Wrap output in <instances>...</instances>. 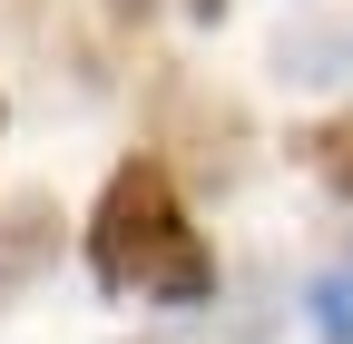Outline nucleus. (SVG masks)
Returning <instances> with one entry per match:
<instances>
[{"instance_id": "nucleus-1", "label": "nucleus", "mask_w": 353, "mask_h": 344, "mask_svg": "<svg viewBox=\"0 0 353 344\" xmlns=\"http://www.w3.org/2000/svg\"><path fill=\"white\" fill-rule=\"evenodd\" d=\"M88 266L108 295H148V305H216V256L187 227V197L157 157H128L99 187L88 217Z\"/></svg>"}, {"instance_id": "nucleus-2", "label": "nucleus", "mask_w": 353, "mask_h": 344, "mask_svg": "<svg viewBox=\"0 0 353 344\" xmlns=\"http://www.w3.org/2000/svg\"><path fill=\"white\" fill-rule=\"evenodd\" d=\"M275 69L294 79V89H343L353 79V20H304L275 39Z\"/></svg>"}, {"instance_id": "nucleus-3", "label": "nucleus", "mask_w": 353, "mask_h": 344, "mask_svg": "<svg viewBox=\"0 0 353 344\" xmlns=\"http://www.w3.org/2000/svg\"><path fill=\"white\" fill-rule=\"evenodd\" d=\"M304 325H314V344H353V266H324L304 285Z\"/></svg>"}, {"instance_id": "nucleus-4", "label": "nucleus", "mask_w": 353, "mask_h": 344, "mask_svg": "<svg viewBox=\"0 0 353 344\" xmlns=\"http://www.w3.org/2000/svg\"><path fill=\"white\" fill-rule=\"evenodd\" d=\"M304 157H314V178L353 207V118H334V128H314V138H304Z\"/></svg>"}, {"instance_id": "nucleus-5", "label": "nucleus", "mask_w": 353, "mask_h": 344, "mask_svg": "<svg viewBox=\"0 0 353 344\" xmlns=\"http://www.w3.org/2000/svg\"><path fill=\"white\" fill-rule=\"evenodd\" d=\"M118 10H148V0H118ZM187 10H196V20H216V10H226V0H187Z\"/></svg>"}, {"instance_id": "nucleus-6", "label": "nucleus", "mask_w": 353, "mask_h": 344, "mask_svg": "<svg viewBox=\"0 0 353 344\" xmlns=\"http://www.w3.org/2000/svg\"><path fill=\"white\" fill-rule=\"evenodd\" d=\"M0 128H10V99H0Z\"/></svg>"}]
</instances>
